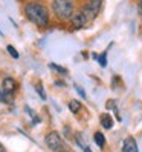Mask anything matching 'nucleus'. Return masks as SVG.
<instances>
[{"instance_id": "f257e3e1", "label": "nucleus", "mask_w": 142, "mask_h": 152, "mask_svg": "<svg viewBox=\"0 0 142 152\" xmlns=\"http://www.w3.org/2000/svg\"><path fill=\"white\" fill-rule=\"evenodd\" d=\"M23 15L38 29H48L50 26V8L43 0H26L22 6Z\"/></svg>"}, {"instance_id": "f03ea898", "label": "nucleus", "mask_w": 142, "mask_h": 152, "mask_svg": "<svg viewBox=\"0 0 142 152\" xmlns=\"http://www.w3.org/2000/svg\"><path fill=\"white\" fill-rule=\"evenodd\" d=\"M76 10L75 0H50V12L60 23H67Z\"/></svg>"}, {"instance_id": "7ed1b4c3", "label": "nucleus", "mask_w": 142, "mask_h": 152, "mask_svg": "<svg viewBox=\"0 0 142 152\" xmlns=\"http://www.w3.org/2000/svg\"><path fill=\"white\" fill-rule=\"evenodd\" d=\"M44 145L52 152H72L70 146L63 140V137L57 131H50L49 134L44 135Z\"/></svg>"}, {"instance_id": "20e7f679", "label": "nucleus", "mask_w": 142, "mask_h": 152, "mask_svg": "<svg viewBox=\"0 0 142 152\" xmlns=\"http://www.w3.org/2000/svg\"><path fill=\"white\" fill-rule=\"evenodd\" d=\"M102 3H104V0H87V2H83L79 5V10L89 17V20L93 22L99 15L102 10Z\"/></svg>"}, {"instance_id": "39448f33", "label": "nucleus", "mask_w": 142, "mask_h": 152, "mask_svg": "<svg viewBox=\"0 0 142 152\" xmlns=\"http://www.w3.org/2000/svg\"><path fill=\"white\" fill-rule=\"evenodd\" d=\"M89 22H90V20H89V17L78 8V10L75 11V14L69 19L67 25H69L70 31H79V29L86 28V26L89 25Z\"/></svg>"}, {"instance_id": "423d86ee", "label": "nucleus", "mask_w": 142, "mask_h": 152, "mask_svg": "<svg viewBox=\"0 0 142 152\" xmlns=\"http://www.w3.org/2000/svg\"><path fill=\"white\" fill-rule=\"evenodd\" d=\"M2 89L8 97H12L17 92V89H19V83H17V80L14 77H5L2 80Z\"/></svg>"}, {"instance_id": "0eeeda50", "label": "nucleus", "mask_w": 142, "mask_h": 152, "mask_svg": "<svg viewBox=\"0 0 142 152\" xmlns=\"http://www.w3.org/2000/svg\"><path fill=\"white\" fill-rule=\"evenodd\" d=\"M122 152H139L136 140L133 137H127L125 140L122 141Z\"/></svg>"}, {"instance_id": "6e6552de", "label": "nucleus", "mask_w": 142, "mask_h": 152, "mask_svg": "<svg viewBox=\"0 0 142 152\" xmlns=\"http://www.w3.org/2000/svg\"><path fill=\"white\" fill-rule=\"evenodd\" d=\"M74 140H75V143H76V145L81 148L84 152H92L90 148H89V145H87V141L84 140V137H83V134H81V132H76L75 135H74Z\"/></svg>"}, {"instance_id": "1a4fd4ad", "label": "nucleus", "mask_w": 142, "mask_h": 152, "mask_svg": "<svg viewBox=\"0 0 142 152\" xmlns=\"http://www.w3.org/2000/svg\"><path fill=\"white\" fill-rule=\"evenodd\" d=\"M99 120H101V126L104 129H112L113 128V117L110 114H102L99 117Z\"/></svg>"}, {"instance_id": "9d476101", "label": "nucleus", "mask_w": 142, "mask_h": 152, "mask_svg": "<svg viewBox=\"0 0 142 152\" xmlns=\"http://www.w3.org/2000/svg\"><path fill=\"white\" fill-rule=\"evenodd\" d=\"M107 52H109V49H105L104 52H101V54H95V52L92 54V57H93L96 61H98L101 68H105V66H107Z\"/></svg>"}, {"instance_id": "9b49d317", "label": "nucleus", "mask_w": 142, "mask_h": 152, "mask_svg": "<svg viewBox=\"0 0 142 152\" xmlns=\"http://www.w3.org/2000/svg\"><path fill=\"white\" fill-rule=\"evenodd\" d=\"M81 109H83V104H81V102L75 100V98L69 102V111L72 112V114H75V115H76V114L81 112Z\"/></svg>"}, {"instance_id": "f8f14e48", "label": "nucleus", "mask_w": 142, "mask_h": 152, "mask_svg": "<svg viewBox=\"0 0 142 152\" xmlns=\"http://www.w3.org/2000/svg\"><path fill=\"white\" fill-rule=\"evenodd\" d=\"M93 140H95V143H96V145H98L101 149L105 146V137H104V134L102 132H95V135H93Z\"/></svg>"}, {"instance_id": "ddd939ff", "label": "nucleus", "mask_w": 142, "mask_h": 152, "mask_svg": "<svg viewBox=\"0 0 142 152\" xmlns=\"http://www.w3.org/2000/svg\"><path fill=\"white\" fill-rule=\"evenodd\" d=\"M49 68L50 69H54L57 74H60V75H67L69 72H67V69L64 68V66H60V65H57V63H49Z\"/></svg>"}, {"instance_id": "4468645a", "label": "nucleus", "mask_w": 142, "mask_h": 152, "mask_svg": "<svg viewBox=\"0 0 142 152\" xmlns=\"http://www.w3.org/2000/svg\"><path fill=\"white\" fill-rule=\"evenodd\" d=\"M34 88H35V91H37V94L40 95V98H41V100H46V92H44V88H43V85L40 83V82H37V83H35L34 85Z\"/></svg>"}, {"instance_id": "2eb2a0df", "label": "nucleus", "mask_w": 142, "mask_h": 152, "mask_svg": "<svg viewBox=\"0 0 142 152\" xmlns=\"http://www.w3.org/2000/svg\"><path fill=\"white\" fill-rule=\"evenodd\" d=\"M6 51H8V54H9L12 58H20V54H19V51H17L12 45H6Z\"/></svg>"}, {"instance_id": "dca6fc26", "label": "nucleus", "mask_w": 142, "mask_h": 152, "mask_svg": "<svg viewBox=\"0 0 142 152\" xmlns=\"http://www.w3.org/2000/svg\"><path fill=\"white\" fill-rule=\"evenodd\" d=\"M25 111H26V112H28V114L31 115V117H32V123H34V124L40 123V117H38V115H35V114H34V111L29 108V106H25Z\"/></svg>"}, {"instance_id": "f3484780", "label": "nucleus", "mask_w": 142, "mask_h": 152, "mask_svg": "<svg viewBox=\"0 0 142 152\" xmlns=\"http://www.w3.org/2000/svg\"><path fill=\"white\" fill-rule=\"evenodd\" d=\"M74 88H75V91L79 94V95H81L83 98H87V94H86V91H84V89L81 88V86H79V85H76V83H74Z\"/></svg>"}, {"instance_id": "a211bd4d", "label": "nucleus", "mask_w": 142, "mask_h": 152, "mask_svg": "<svg viewBox=\"0 0 142 152\" xmlns=\"http://www.w3.org/2000/svg\"><path fill=\"white\" fill-rule=\"evenodd\" d=\"M8 100H9V97L3 92V89H0V102H2V103H8Z\"/></svg>"}, {"instance_id": "6ab92c4d", "label": "nucleus", "mask_w": 142, "mask_h": 152, "mask_svg": "<svg viewBox=\"0 0 142 152\" xmlns=\"http://www.w3.org/2000/svg\"><path fill=\"white\" fill-rule=\"evenodd\" d=\"M136 10H138L139 17L142 19V0H138V3H136Z\"/></svg>"}, {"instance_id": "aec40b11", "label": "nucleus", "mask_w": 142, "mask_h": 152, "mask_svg": "<svg viewBox=\"0 0 142 152\" xmlns=\"http://www.w3.org/2000/svg\"><path fill=\"white\" fill-rule=\"evenodd\" d=\"M55 83H57V86H63V88L66 86V83L63 82V80H61V82H60V80H57V82H55Z\"/></svg>"}, {"instance_id": "412c9836", "label": "nucleus", "mask_w": 142, "mask_h": 152, "mask_svg": "<svg viewBox=\"0 0 142 152\" xmlns=\"http://www.w3.org/2000/svg\"><path fill=\"white\" fill-rule=\"evenodd\" d=\"M0 152H6V148L2 145V143H0Z\"/></svg>"}, {"instance_id": "4be33fe9", "label": "nucleus", "mask_w": 142, "mask_h": 152, "mask_svg": "<svg viewBox=\"0 0 142 152\" xmlns=\"http://www.w3.org/2000/svg\"><path fill=\"white\" fill-rule=\"evenodd\" d=\"M83 2H87V0H81V3H83Z\"/></svg>"}]
</instances>
